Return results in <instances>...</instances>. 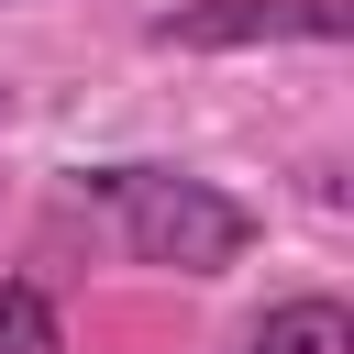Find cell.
<instances>
[{
	"label": "cell",
	"instance_id": "obj_1",
	"mask_svg": "<svg viewBox=\"0 0 354 354\" xmlns=\"http://www.w3.org/2000/svg\"><path fill=\"white\" fill-rule=\"evenodd\" d=\"M100 188L122 199V232H133V254H144V266L221 277V266L254 243V210H243V199H221V188H199V177H166V166H111Z\"/></svg>",
	"mask_w": 354,
	"mask_h": 354
},
{
	"label": "cell",
	"instance_id": "obj_2",
	"mask_svg": "<svg viewBox=\"0 0 354 354\" xmlns=\"http://www.w3.org/2000/svg\"><path fill=\"white\" fill-rule=\"evenodd\" d=\"M343 33H354L343 0H199L155 22V44H343Z\"/></svg>",
	"mask_w": 354,
	"mask_h": 354
},
{
	"label": "cell",
	"instance_id": "obj_3",
	"mask_svg": "<svg viewBox=\"0 0 354 354\" xmlns=\"http://www.w3.org/2000/svg\"><path fill=\"white\" fill-rule=\"evenodd\" d=\"M254 354H354V321H343V299H288L254 332Z\"/></svg>",
	"mask_w": 354,
	"mask_h": 354
},
{
	"label": "cell",
	"instance_id": "obj_4",
	"mask_svg": "<svg viewBox=\"0 0 354 354\" xmlns=\"http://www.w3.org/2000/svg\"><path fill=\"white\" fill-rule=\"evenodd\" d=\"M0 354H66V332H55L44 288H0Z\"/></svg>",
	"mask_w": 354,
	"mask_h": 354
},
{
	"label": "cell",
	"instance_id": "obj_5",
	"mask_svg": "<svg viewBox=\"0 0 354 354\" xmlns=\"http://www.w3.org/2000/svg\"><path fill=\"white\" fill-rule=\"evenodd\" d=\"M0 111H11V88H0Z\"/></svg>",
	"mask_w": 354,
	"mask_h": 354
}]
</instances>
